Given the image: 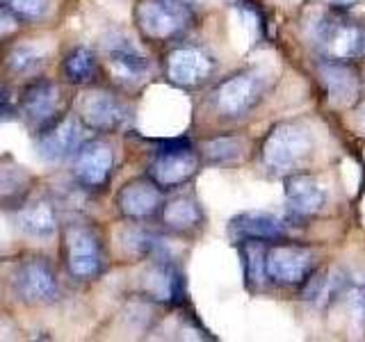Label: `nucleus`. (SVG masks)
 <instances>
[{
	"label": "nucleus",
	"instance_id": "nucleus-30",
	"mask_svg": "<svg viewBox=\"0 0 365 342\" xmlns=\"http://www.w3.org/2000/svg\"><path fill=\"white\" fill-rule=\"evenodd\" d=\"M0 103H5V94H3V87H0Z\"/></svg>",
	"mask_w": 365,
	"mask_h": 342
},
{
	"label": "nucleus",
	"instance_id": "nucleus-28",
	"mask_svg": "<svg viewBox=\"0 0 365 342\" xmlns=\"http://www.w3.org/2000/svg\"><path fill=\"white\" fill-rule=\"evenodd\" d=\"M322 3L331 5V7H336V9H349L359 3V0H322Z\"/></svg>",
	"mask_w": 365,
	"mask_h": 342
},
{
	"label": "nucleus",
	"instance_id": "nucleus-22",
	"mask_svg": "<svg viewBox=\"0 0 365 342\" xmlns=\"http://www.w3.org/2000/svg\"><path fill=\"white\" fill-rule=\"evenodd\" d=\"M201 208L199 203L190 197H178L165 203L163 208V219L169 228L174 231H190V228L201 224Z\"/></svg>",
	"mask_w": 365,
	"mask_h": 342
},
{
	"label": "nucleus",
	"instance_id": "nucleus-9",
	"mask_svg": "<svg viewBox=\"0 0 365 342\" xmlns=\"http://www.w3.org/2000/svg\"><path fill=\"white\" fill-rule=\"evenodd\" d=\"M23 117L34 130L41 133L60 119L62 110V89L51 80H34L21 94Z\"/></svg>",
	"mask_w": 365,
	"mask_h": 342
},
{
	"label": "nucleus",
	"instance_id": "nucleus-20",
	"mask_svg": "<svg viewBox=\"0 0 365 342\" xmlns=\"http://www.w3.org/2000/svg\"><path fill=\"white\" fill-rule=\"evenodd\" d=\"M245 260V279L249 288H260L267 281V242L265 239H245L240 249Z\"/></svg>",
	"mask_w": 365,
	"mask_h": 342
},
{
	"label": "nucleus",
	"instance_id": "nucleus-23",
	"mask_svg": "<svg viewBox=\"0 0 365 342\" xmlns=\"http://www.w3.org/2000/svg\"><path fill=\"white\" fill-rule=\"evenodd\" d=\"M96 55L91 53L85 46H80V48H73L64 57V64H62V71L66 76L68 83L73 85H87L94 80L96 76Z\"/></svg>",
	"mask_w": 365,
	"mask_h": 342
},
{
	"label": "nucleus",
	"instance_id": "nucleus-7",
	"mask_svg": "<svg viewBox=\"0 0 365 342\" xmlns=\"http://www.w3.org/2000/svg\"><path fill=\"white\" fill-rule=\"evenodd\" d=\"M114 169V148L106 140L83 142L76 151L73 178L85 190H101L108 185Z\"/></svg>",
	"mask_w": 365,
	"mask_h": 342
},
{
	"label": "nucleus",
	"instance_id": "nucleus-4",
	"mask_svg": "<svg viewBox=\"0 0 365 342\" xmlns=\"http://www.w3.org/2000/svg\"><path fill=\"white\" fill-rule=\"evenodd\" d=\"M199 169V155L187 142H169L158 148L151 165H148V178H151L160 190L178 187L187 182Z\"/></svg>",
	"mask_w": 365,
	"mask_h": 342
},
{
	"label": "nucleus",
	"instance_id": "nucleus-27",
	"mask_svg": "<svg viewBox=\"0 0 365 342\" xmlns=\"http://www.w3.org/2000/svg\"><path fill=\"white\" fill-rule=\"evenodd\" d=\"M351 306H354V313H356V317L365 324V283L361 285V288H359L356 292H354V296H351Z\"/></svg>",
	"mask_w": 365,
	"mask_h": 342
},
{
	"label": "nucleus",
	"instance_id": "nucleus-11",
	"mask_svg": "<svg viewBox=\"0 0 365 342\" xmlns=\"http://www.w3.org/2000/svg\"><path fill=\"white\" fill-rule=\"evenodd\" d=\"M14 283L21 299L34 306L53 304L60 296L55 271L43 258H28L26 262H21Z\"/></svg>",
	"mask_w": 365,
	"mask_h": 342
},
{
	"label": "nucleus",
	"instance_id": "nucleus-8",
	"mask_svg": "<svg viewBox=\"0 0 365 342\" xmlns=\"http://www.w3.org/2000/svg\"><path fill=\"white\" fill-rule=\"evenodd\" d=\"M315 269V256L311 249L279 244L267 247V279L279 285H297L311 279Z\"/></svg>",
	"mask_w": 365,
	"mask_h": 342
},
{
	"label": "nucleus",
	"instance_id": "nucleus-25",
	"mask_svg": "<svg viewBox=\"0 0 365 342\" xmlns=\"http://www.w3.org/2000/svg\"><path fill=\"white\" fill-rule=\"evenodd\" d=\"M41 64H43V55L37 48H32V46H19V48H14L7 57L9 71H14L16 76L34 73Z\"/></svg>",
	"mask_w": 365,
	"mask_h": 342
},
{
	"label": "nucleus",
	"instance_id": "nucleus-17",
	"mask_svg": "<svg viewBox=\"0 0 365 342\" xmlns=\"http://www.w3.org/2000/svg\"><path fill=\"white\" fill-rule=\"evenodd\" d=\"M285 233V224L269 212H260V210H251L233 217L228 222V235H231L235 242H245V239H279Z\"/></svg>",
	"mask_w": 365,
	"mask_h": 342
},
{
	"label": "nucleus",
	"instance_id": "nucleus-19",
	"mask_svg": "<svg viewBox=\"0 0 365 342\" xmlns=\"http://www.w3.org/2000/svg\"><path fill=\"white\" fill-rule=\"evenodd\" d=\"M146 290L160 301H176L182 294L180 274L167 262H158L146 276Z\"/></svg>",
	"mask_w": 365,
	"mask_h": 342
},
{
	"label": "nucleus",
	"instance_id": "nucleus-31",
	"mask_svg": "<svg viewBox=\"0 0 365 342\" xmlns=\"http://www.w3.org/2000/svg\"><path fill=\"white\" fill-rule=\"evenodd\" d=\"M182 3H187V5H192V3H199V0H182Z\"/></svg>",
	"mask_w": 365,
	"mask_h": 342
},
{
	"label": "nucleus",
	"instance_id": "nucleus-3",
	"mask_svg": "<svg viewBox=\"0 0 365 342\" xmlns=\"http://www.w3.org/2000/svg\"><path fill=\"white\" fill-rule=\"evenodd\" d=\"M137 28L148 39H174L192 26V11L182 0H140Z\"/></svg>",
	"mask_w": 365,
	"mask_h": 342
},
{
	"label": "nucleus",
	"instance_id": "nucleus-6",
	"mask_svg": "<svg viewBox=\"0 0 365 342\" xmlns=\"http://www.w3.org/2000/svg\"><path fill=\"white\" fill-rule=\"evenodd\" d=\"M66 265L76 279H94L103 269V247L94 228L85 224H71L64 235Z\"/></svg>",
	"mask_w": 365,
	"mask_h": 342
},
{
	"label": "nucleus",
	"instance_id": "nucleus-2",
	"mask_svg": "<svg viewBox=\"0 0 365 342\" xmlns=\"http://www.w3.org/2000/svg\"><path fill=\"white\" fill-rule=\"evenodd\" d=\"M311 151H313L311 130L297 121H285L274 125L272 133L267 135L265 144H262V160H265V165L272 171L285 174V171L299 165Z\"/></svg>",
	"mask_w": 365,
	"mask_h": 342
},
{
	"label": "nucleus",
	"instance_id": "nucleus-16",
	"mask_svg": "<svg viewBox=\"0 0 365 342\" xmlns=\"http://www.w3.org/2000/svg\"><path fill=\"white\" fill-rule=\"evenodd\" d=\"M285 201H288V210L294 217L306 219V217H313L324 208L327 194L313 176L297 174L285 178Z\"/></svg>",
	"mask_w": 365,
	"mask_h": 342
},
{
	"label": "nucleus",
	"instance_id": "nucleus-5",
	"mask_svg": "<svg viewBox=\"0 0 365 342\" xmlns=\"http://www.w3.org/2000/svg\"><path fill=\"white\" fill-rule=\"evenodd\" d=\"M265 87L267 80L258 71L235 73L215 89V108L222 117H242L258 105Z\"/></svg>",
	"mask_w": 365,
	"mask_h": 342
},
{
	"label": "nucleus",
	"instance_id": "nucleus-15",
	"mask_svg": "<svg viewBox=\"0 0 365 342\" xmlns=\"http://www.w3.org/2000/svg\"><path fill=\"white\" fill-rule=\"evenodd\" d=\"M319 80L329 94V100L334 105H347L359 94V73L345 62V60H334V57H327V60L319 64Z\"/></svg>",
	"mask_w": 365,
	"mask_h": 342
},
{
	"label": "nucleus",
	"instance_id": "nucleus-18",
	"mask_svg": "<svg viewBox=\"0 0 365 342\" xmlns=\"http://www.w3.org/2000/svg\"><path fill=\"white\" fill-rule=\"evenodd\" d=\"M19 226L32 237H51L57 228L53 203L48 199H37L26 203L19 210Z\"/></svg>",
	"mask_w": 365,
	"mask_h": 342
},
{
	"label": "nucleus",
	"instance_id": "nucleus-21",
	"mask_svg": "<svg viewBox=\"0 0 365 342\" xmlns=\"http://www.w3.org/2000/svg\"><path fill=\"white\" fill-rule=\"evenodd\" d=\"M110 66L114 76L123 80V83H140L148 71L146 57L135 53L128 46H117V48L110 51Z\"/></svg>",
	"mask_w": 365,
	"mask_h": 342
},
{
	"label": "nucleus",
	"instance_id": "nucleus-13",
	"mask_svg": "<svg viewBox=\"0 0 365 342\" xmlns=\"http://www.w3.org/2000/svg\"><path fill=\"white\" fill-rule=\"evenodd\" d=\"M212 71V57L194 46H182L167 55V78L180 87H197Z\"/></svg>",
	"mask_w": 365,
	"mask_h": 342
},
{
	"label": "nucleus",
	"instance_id": "nucleus-24",
	"mask_svg": "<svg viewBox=\"0 0 365 342\" xmlns=\"http://www.w3.org/2000/svg\"><path fill=\"white\" fill-rule=\"evenodd\" d=\"M0 3H3L14 16L28 23L48 19V14L53 11V0H0Z\"/></svg>",
	"mask_w": 365,
	"mask_h": 342
},
{
	"label": "nucleus",
	"instance_id": "nucleus-29",
	"mask_svg": "<svg viewBox=\"0 0 365 342\" xmlns=\"http://www.w3.org/2000/svg\"><path fill=\"white\" fill-rule=\"evenodd\" d=\"M356 125H359V130L365 133V100L361 103L359 110H356Z\"/></svg>",
	"mask_w": 365,
	"mask_h": 342
},
{
	"label": "nucleus",
	"instance_id": "nucleus-14",
	"mask_svg": "<svg viewBox=\"0 0 365 342\" xmlns=\"http://www.w3.org/2000/svg\"><path fill=\"white\" fill-rule=\"evenodd\" d=\"M83 144V128L80 119L66 117L57 119L53 125L41 130L39 137V155L46 162H62L68 155H73Z\"/></svg>",
	"mask_w": 365,
	"mask_h": 342
},
{
	"label": "nucleus",
	"instance_id": "nucleus-1",
	"mask_svg": "<svg viewBox=\"0 0 365 342\" xmlns=\"http://www.w3.org/2000/svg\"><path fill=\"white\" fill-rule=\"evenodd\" d=\"M313 41L327 57L359 60L365 55V26L340 14H324L313 28Z\"/></svg>",
	"mask_w": 365,
	"mask_h": 342
},
{
	"label": "nucleus",
	"instance_id": "nucleus-26",
	"mask_svg": "<svg viewBox=\"0 0 365 342\" xmlns=\"http://www.w3.org/2000/svg\"><path fill=\"white\" fill-rule=\"evenodd\" d=\"M19 28H21V19L11 14V11L0 3V41L9 39L11 34H16Z\"/></svg>",
	"mask_w": 365,
	"mask_h": 342
},
{
	"label": "nucleus",
	"instance_id": "nucleus-12",
	"mask_svg": "<svg viewBox=\"0 0 365 342\" xmlns=\"http://www.w3.org/2000/svg\"><path fill=\"white\" fill-rule=\"evenodd\" d=\"M163 205V192L151 178H135L119 190L117 208L123 217L133 222H142L153 217Z\"/></svg>",
	"mask_w": 365,
	"mask_h": 342
},
{
	"label": "nucleus",
	"instance_id": "nucleus-10",
	"mask_svg": "<svg viewBox=\"0 0 365 342\" xmlns=\"http://www.w3.org/2000/svg\"><path fill=\"white\" fill-rule=\"evenodd\" d=\"M78 119L91 130L114 133L128 121V108H125L114 94H110V91L96 89L85 94L83 100H80Z\"/></svg>",
	"mask_w": 365,
	"mask_h": 342
}]
</instances>
